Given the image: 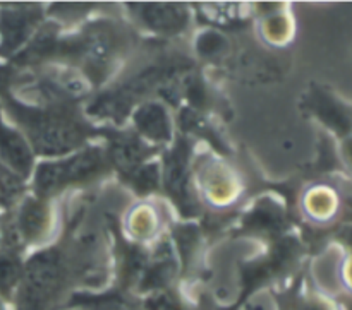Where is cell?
<instances>
[{"mask_svg":"<svg viewBox=\"0 0 352 310\" xmlns=\"http://www.w3.org/2000/svg\"><path fill=\"white\" fill-rule=\"evenodd\" d=\"M136 122L140 129L143 130L146 136L153 137V139H165L168 137V122L165 117L164 108L157 105L144 106L136 117Z\"/></svg>","mask_w":352,"mask_h":310,"instance_id":"4","label":"cell"},{"mask_svg":"<svg viewBox=\"0 0 352 310\" xmlns=\"http://www.w3.org/2000/svg\"><path fill=\"white\" fill-rule=\"evenodd\" d=\"M100 156L95 153H85L72 160L57 165H45L36 177V187L40 192H54L60 185L71 180H79L98 170Z\"/></svg>","mask_w":352,"mask_h":310,"instance_id":"2","label":"cell"},{"mask_svg":"<svg viewBox=\"0 0 352 310\" xmlns=\"http://www.w3.org/2000/svg\"><path fill=\"white\" fill-rule=\"evenodd\" d=\"M0 153L16 170L26 174L31 165L30 151L16 132L6 129L3 126H0Z\"/></svg>","mask_w":352,"mask_h":310,"instance_id":"3","label":"cell"},{"mask_svg":"<svg viewBox=\"0 0 352 310\" xmlns=\"http://www.w3.org/2000/svg\"><path fill=\"white\" fill-rule=\"evenodd\" d=\"M43 223H45L43 206H40L34 201L28 202V204L24 206L23 213H21V232L26 233L28 237H34L40 233Z\"/></svg>","mask_w":352,"mask_h":310,"instance_id":"6","label":"cell"},{"mask_svg":"<svg viewBox=\"0 0 352 310\" xmlns=\"http://www.w3.org/2000/svg\"><path fill=\"white\" fill-rule=\"evenodd\" d=\"M21 267L14 257L0 256V294H9L10 288L19 280Z\"/></svg>","mask_w":352,"mask_h":310,"instance_id":"7","label":"cell"},{"mask_svg":"<svg viewBox=\"0 0 352 310\" xmlns=\"http://www.w3.org/2000/svg\"><path fill=\"white\" fill-rule=\"evenodd\" d=\"M0 310H2V307H0Z\"/></svg>","mask_w":352,"mask_h":310,"instance_id":"9","label":"cell"},{"mask_svg":"<svg viewBox=\"0 0 352 310\" xmlns=\"http://www.w3.org/2000/svg\"><path fill=\"white\" fill-rule=\"evenodd\" d=\"M85 304L95 310H138L136 307H133V305L127 304L126 300H122V298H119V297L89 298V300H86Z\"/></svg>","mask_w":352,"mask_h":310,"instance_id":"8","label":"cell"},{"mask_svg":"<svg viewBox=\"0 0 352 310\" xmlns=\"http://www.w3.org/2000/svg\"><path fill=\"white\" fill-rule=\"evenodd\" d=\"M60 283V263L57 254H41L28 267V285L24 302L30 310L43 307Z\"/></svg>","mask_w":352,"mask_h":310,"instance_id":"1","label":"cell"},{"mask_svg":"<svg viewBox=\"0 0 352 310\" xmlns=\"http://www.w3.org/2000/svg\"><path fill=\"white\" fill-rule=\"evenodd\" d=\"M144 16L148 17V21L153 26L160 27V29H177L184 24V16H182L181 9H177V7L151 5L146 7Z\"/></svg>","mask_w":352,"mask_h":310,"instance_id":"5","label":"cell"}]
</instances>
